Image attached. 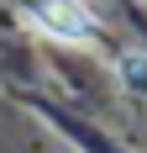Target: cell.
Segmentation results:
<instances>
[{"label":"cell","instance_id":"1","mask_svg":"<svg viewBox=\"0 0 147 153\" xmlns=\"http://www.w3.org/2000/svg\"><path fill=\"white\" fill-rule=\"evenodd\" d=\"M32 21L53 42H89L95 37V11L84 0H37L32 5Z\"/></svg>","mask_w":147,"mask_h":153}]
</instances>
